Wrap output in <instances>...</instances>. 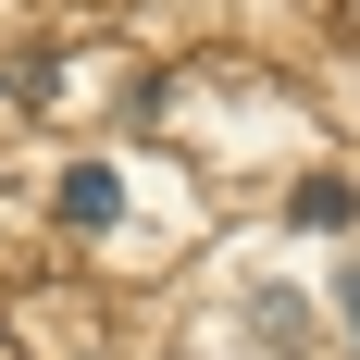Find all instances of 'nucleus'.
Segmentation results:
<instances>
[{
  "label": "nucleus",
  "mask_w": 360,
  "mask_h": 360,
  "mask_svg": "<svg viewBox=\"0 0 360 360\" xmlns=\"http://www.w3.org/2000/svg\"><path fill=\"white\" fill-rule=\"evenodd\" d=\"M112 212H124L112 162H75V174H63V224H112Z\"/></svg>",
  "instance_id": "1"
},
{
  "label": "nucleus",
  "mask_w": 360,
  "mask_h": 360,
  "mask_svg": "<svg viewBox=\"0 0 360 360\" xmlns=\"http://www.w3.org/2000/svg\"><path fill=\"white\" fill-rule=\"evenodd\" d=\"M298 224H323V236H335V224H348V186H335V174H311V186H298Z\"/></svg>",
  "instance_id": "2"
},
{
  "label": "nucleus",
  "mask_w": 360,
  "mask_h": 360,
  "mask_svg": "<svg viewBox=\"0 0 360 360\" xmlns=\"http://www.w3.org/2000/svg\"><path fill=\"white\" fill-rule=\"evenodd\" d=\"M335 298H348V335H360V274H335Z\"/></svg>",
  "instance_id": "3"
}]
</instances>
